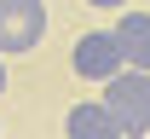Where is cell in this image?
Returning a JSON list of instances; mask_svg holds the SVG:
<instances>
[{"label":"cell","mask_w":150,"mask_h":139,"mask_svg":"<svg viewBox=\"0 0 150 139\" xmlns=\"http://www.w3.org/2000/svg\"><path fill=\"white\" fill-rule=\"evenodd\" d=\"M104 110L115 116L121 139H144L150 133V76L144 70H121L104 81Z\"/></svg>","instance_id":"6da1fadb"},{"label":"cell","mask_w":150,"mask_h":139,"mask_svg":"<svg viewBox=\"0 0 150 139\" xmlns=\"http://www.w3.org/2000/svg\"><path fill=\"white\" fill-rule=\"evenodd\" d=\"M46 35V0H0V52H29Z\"/></svg>","instance_id":"7a4b0ae2"},{"label":"cell","mask_w":150,"mask_h":139,"mask_svg":"<svg viewBox=\"0 0 150 139\" xmlns=\"http://www.w3.org/2000/svg\"><path fill=\"white\" fill-rule=\"evenodd\" d=\"M69 64H75V76H87V81H110V76H121V70H127L115 29H87V35L75 41Z\"/></svg>","instance_id":"3957f363"},{"label":"cell","mask_w":150,"mask_h":139,"mask_svg":"<svg viewBox=\"0 0 150 139\" xmlns=\"http://www.w3.org/2000/svg\"><path fill=\"white\" fill-rule=\"evenodd\" d=\"M64 133L69 139H121V128H115V116L104 110V99H81L64 116Z\"/></svg>","instance_id":"277c9868"},{"label":"cell","mask_w":150,"mask_h":139,"mask_svg":"<svg viewBox=\"0 0 150 139\" xmlns=\"http://www.w3.org/2000/svg\"><path fill=\"white\" fill-rule=\"evenodd\" d=\"M115 41H121V58H127V70H144V76H150V12H121Z\"/></svg>","instance_id":"5b68a950"},{"label":"cell","mask_w":150,"mask_h":139,"mask_svg":"<svg viewBox=\"0 0 150 139\" xmlns=\"http://www.w3.org/2000/svg\"><path fill=\"white\" fill-rule=\"evenodd\" d=\"M87 6H121V0H87Z\"/></svg>","instance_id":"8992f818"},{"label":"cell","mask_w":150,"mask_h":139,"mask_svg":"<svg viewBox=\"0 0 150 139\" xmlns=\"http://www.w3.org/2000/svg\"><path fill=\"white\" fill-rule=\"evenodd\" d=\"M0 93H6V64H0Z\"/></svg>","instance_id":"52a82bcc"},{"label":"cell","mask_w":150,"mask_h":139,"mask_svg":"<svg viewBox=\"0 0 150 139\" xmlns=\"http://www.w3.org/2000/svg\"><path fill=\"white\" fill-rule=\"evenodd\" d=\"M144 139H150V133H144Z\"/></svg>","instance_id":"ba28073f"}]
</instances>
